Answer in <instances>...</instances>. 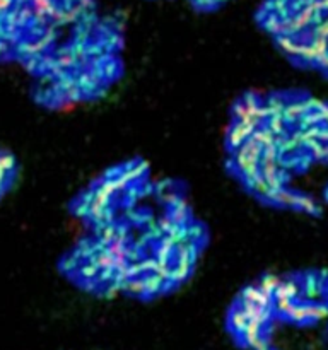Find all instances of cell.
I'll return each mask as SVG.
<instances>
[{
    "instance_id": "1",
    "label": "cell",
    "mask_w": 328,
    "mask_h": 350,
    "mask_svg": "<svg viewBox=\"0 0 328 350\" xmlns=\"http://www.w3.org/2000/svg\"><path fill=\"white\" fill-rule=\"evenodd\" d=\"M263 125H265L275 137H286L287 128H289V125H287V122L282 114H268V118L263 122Z\"/></svg>"
},
{
    "instance_id": "2",
    "label": "cell",
    "mask_w": 328,
    "mask_h": 350,
    "mask_svg": "<svg viewBox=\"0 0 328 350\" xmlns=\"http://www.w3.org/2000/svg\"><path fill=\"white\" fill-rule=\"evenodd\" d=\"M263 104L267 106L268 114H282L287 104V99L284 94H270V96L265 98Z\"/></svg>"
},
{
    "instance_id": "3",
    "label": "cell",
    "mask_w": 328,
    "mask_h": 350,
    "mask_svg": "<svg viewBox=\"0 0 328 350\" xmlns=\"http://www.w3.org/2000/svg\"><path fill=\"white\" fill-rule=\"evenodd\" d=\"M123 292L130 294V296H137V297L146 296V282H144V278H140V277L130 278L125 286H123Z\"/></svg>"
},
{
    "instance_id": "4",
    "label": "cell",
    "mask_w": 328,
    "mask_h": 350,
    "mask_svg": "<svg viewBox=\"0 0 328 350\" xmlns=\"http://www.w3.org/2000/svg\"><path fill=\"white\" fill-rule=\"evenodd\" d=\"M297 210H301V212H304V214H310V216H320L321 214L320 205H318L311 197H306V195H301L299 207H297Z\"/></svg>"
},
{
    "instance_id": "5",
    "label": "cell",
    "mask_w": 328,
    "mask_h": 350,
    "mask_svg": "<svg viewBox=\"0 0 328 350\" xmlns=\"http://www.w3.org/2000/svg\"><path fill=\"white\" fill-rule=\"evenodd\" d=\"M280 282L282 280L277 277V275H263L262 280H260V284H258V287L262 289L263 292H267V294H272L273 296V291H275L277 287L280 286Z\"/></svg>"
},
{
    "instance_id": "6",
    "label": "cell",
    "mask_w": 328,
    "mask_h": 350,
    "mask_svg": "<svg viewBox=\"0 0 328 350\" xmlns=\"http://www.w3.org/2000/svg\"><path fill=\"white\" fill-rule=\"evenodd\" d=\"M229 321H231V326L236 330V333H241L243 330L246 328V324H248V321H250V319H248L246 314L243 313L240 308H238V309H235V311L231 313Z\"/></svg>"
},
{
    "instance_id": "7",
    "label": "cell",
    "mask_w": 328,
    "mask_h": 350,
    "mask_svg": "<svg viewBox=\"0 0 328 350\" xmlns=\"http://www.w3.org/2000/svg\"><path fill=\"white\" fill-rule=\"evenodd\" d=\"M289 319L291 321H294V323H306V321H310L308 319V309H306V302H302V304H294L292 306V309L289 311Z\"/></svg>"
},
{
    "instance_id": "8",
    "label": "cell",
    "mask_w": 328,
    "mask_h": 350,
    "mask_svg": "<svg viewBox=\"0 0 328 350\" xmlns=\"http://www.w3.org/2000/svg\"><path fill=\"white\" fill-rule=\"evenodd\" d=\"M294 304H296L294 299H289V297H273L272 309H275V313L286 314V316H287Z\"/></svg>"
},
{
    "instance_id": "9",
    "label": "cell",
    "mask_w": 328,
    "mask_h": 350,
    "mask_svg": "<svg viewBox=\"0 0 328 350\" xmlns=\"http://www.w3.org/2000/svg\"><path fill=\"white\" fill-rule=\"evenodd\" d=\"M0 168L6 169L7 173H11L16 168V161L9 152H0Z\"/></svg>"
},
{
    "instance_id": "10",
    "label": "cell",
    "mask_w": 328,
    "mask_h": 350,
    "mask_svg": "<svg viewBox=\"0 0 328 350\" xmlns=\"http://www.w3.org/2000/svg\"><path fill=\"white\" fill-rule=\"evenodd\" d=\"M248 347H251L253 350H268V342H267L265 338L258 337V338L253 340V342L248 345Z\"/></svg>"
},
{
    "instance_id": "11",
    "label": "cell",
    "mask_w": 328,
    "mask_h": 350,
    "mask_svg": "<svg viewBox=\"0 0 328 350\" xmlns=\"http://www.w3.org/2000/svg\"><path fill=\"white\" fill-rule=\"evenodd\" d=\"M4 186H6V184H2V183H0V193H2V190H4Z\"/></svg>"
},
{
    "instance_id": "12",
    "label": "cell",
    "mask_w": 328,
    "mask_h": 350,
    "mask_svg": "<svg viewBox=\"0 0 328 350\" xmlns=\"http://www.w3.org/2000/svg\"><path fill=\"white\" fill-rule=\"evenodd\" d=\"M325 291L328 292V284H326V286H325Z\"/></svg>"
},
{
    "instance_id": "13",
    "label": "cell",
    "mask_w": 328,
    "mask_h": 350,
    "mask_svg": "<svg viewBox=\"0 0 328 350\" xmlns=\"http://www.w3.org/2000/svg\"><path fill=\"white\" fill-rule=\"evenodd\" d=\"M268 350H270V348H268Z\"/></svg>"
}]
</instances>
